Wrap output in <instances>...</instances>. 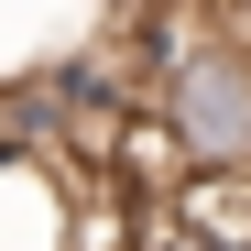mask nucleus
<instances>
[{
    "mask_svg": "<svg viewBox=\"0 0 251 251\" xmlns=\"http://www.w3.org/2000/svg\"><path fill=\"white\" fill-rule=\"evenodd\" d=\"M142 251H251V175H186L142 207Z\"/></svg>",
    "mask_w": 251,
    "mask_h": 251,
    "instance_id": "1",
    "label": "nucleus"
},
{
    "mask_svg": "<svg viewBox=\"0 0 251 251\" xmlns=\"http://www.w3.org/2000/svg\"><path fill=\"white\" fill-rule=\"evenodd\" d=\"M76 229V175L33 142H0V251H66Z\"/></svg>",
    "mask_w": 251,
    "mask_h": 251,
    "instance_id": "2",
    "label": "nucleus"
}]
</instances>
